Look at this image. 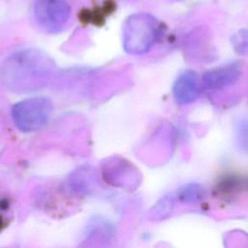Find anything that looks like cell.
<instances>
[{
  "label": "cell",
  "mask_w": 248,
  "mask_h": 248,
  "mask_svg": "<svg viewBox=\"0 0 248 248\" xmlns=\"http://www.w3.org/2000/svg\"><path fill=\"white\" fill-rule=\"evenodd\" d=\"M34 14L41 26L52 31L65 23L70 15V8L66 0H37Z\"/></svg>",
  "instance_id": "cell-2"
},
{
  "label": "cell",
  "mask_w": 248,
  "mask_h": 248,
  "mask_svg": "<svg viewBox=\"0 0 248 248\" xmlns=\"http://www.w3.org/2000/svg\"><path fill=\"white\" fill-rule=\"evenodd\" d=\"M240 73L239 65L235 63L220 66L205 72L202 76V83L206 89H221L236 82Z\"/></svg>",
  "instance_id": "cell-4"
},
{
  "label": "cell",
  "mask_w": 248,
  "mask_h": 248,
  "mask_svg": "<svg viewBox=\"0 0 248 248\" xmlns=\"http://www.w3.org/2000/svg\"><path fill=\"white\" fill-rule=\"evenodd\" d=\"M237 140L239 144L245 148L248 149V119L242 120L239 122L237 126Z\"/></svg>",
  "instance_id": "cell-6"
},
{
  "label": "cell",
  "mask_w": 248,
  "mask_h": 248,
  "mask_svg": "<svg viewBox=\"0 0 248 248\" xmlns=\"http://www.w3.org/2000/svg\"><path fill=\"white\" fill-rule=\"evenodd\" d=\"M50 103L42 98L29 99L16 104L13 109V115L17 127L24 131H30L43 126L51 112Z\"/></svg>",
  "instance_id": "cell-1"
},
{
  "label": "cell",
  "mask_w": 248,
  "mask_h": 248,
  "mask_svg": "<svg viewBox=\"0 0 248 248\" xmlns=\"http://www.w3.org/2000/svg\"><path fill=\"white\" fill-rule=\"evenodd\" d=\"M232 44L234 50L239 54L248 53V30L243 29L238 31L232 38Z\"/></svg>",
  "instance_id": "cell-5"
},
{
  "label": "cell",
  "mask_w": 248,
  "mask_h": 248,
  "mask_svg": "<svg viewBox=\"0 0 248 248\" xmlns=\"http://www.w3.org/2000/svg\"><path fill=\"white\" fill-rule=\"evenodd\" d=\"M202 87V79L196 72L187 70L175 80L172 93L177 104L188 105L197 100Z\"/></svg>",
  "instance_id": "cell-3"
}]
</instances>
